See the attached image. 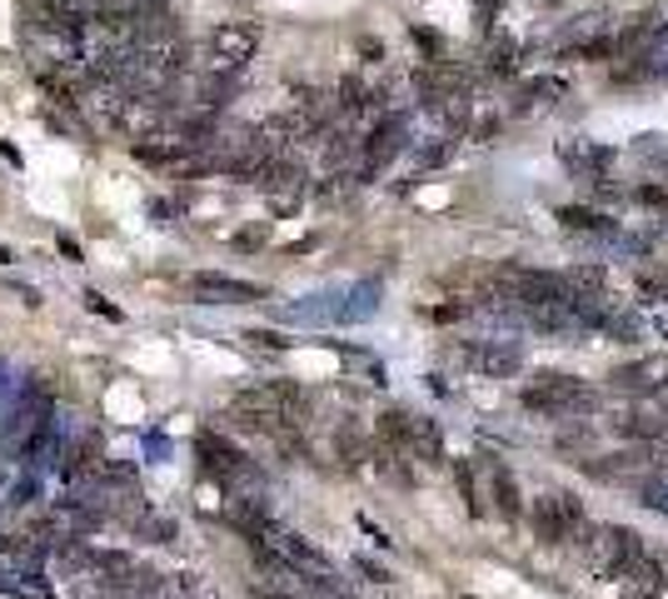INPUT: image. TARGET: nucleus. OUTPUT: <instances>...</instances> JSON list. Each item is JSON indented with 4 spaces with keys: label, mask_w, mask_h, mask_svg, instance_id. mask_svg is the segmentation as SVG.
Returning <instances> with one entry per match:
<instances>
[{
    "label": "nucleus",
    "mask_w": 668,
    "mask_h": 599,
    "mask_svg": "<svg viewBox=\"0 0 668 599\" xmlns=\"http://www.w3.org/2000/svg\"><path fill=\"white\" fill-rule=\"evenodd\" d=\"M194 450H200V465H205V475L215 479L220 490L255 495L259 485H265V475H259L255 459H249L240 445H230L220 430H200V435H194Z\"/></svg>",
    "instance_id": "obj_1"
},
{
    "label": "nucleus",
    "mask_w": 668,
    "mask_h": 599,
    "mask_svg": "<svg viewBox=\"0 0 668 599\" xmlns=\"http://www.w3.org/2000/svg\"><path fill=\"white\" fill-rule=\"evenodd\" d=\"M524 410H534V414H544V420H569V414H583V410H593L599 404V395L589 390L583 380H574V375H534V380L524 385Z\"/></svg>",
    "instance_id": "obj_2"
},
{
    "label": "nucleus",
    "mask_w": 668,
    "mask_h": 599,
    "mask_svg": "<svg viewBox=\"0 0 668 599\" xmlns=\"http://www.w3.org/2000/svg\"><path fill=\"white\" fill-rule=\"evenodd\" d=\"M583 530H589L583 504L574 500L569 490H549V495L534 500V534H539L544 545H569V540H579Z\"/></svg>",
    "instance_id": "obj_3"
},
{
    "label": "nucleus",
    "mask_w": 668,
    "mask_h": 599,
    "mask_svg": "<svg viewBox=\"0 0 668 599\" xmlns=\"http://www.w3.org/2000/svg\"><path fill=\"white\" fill-rule=\"evenodd\" d=\"M210 66H220V70H245L249 60H255V51H259V25H249V21H225V25H215L210 31Z\"/></svg>",
    "instance_id": "obj_4"
},
{
    "label": "nucleus",
    "mask_w": 668,
    "mask_h": 599,
    "mask_svg": "<svg viewBox=\"0 0 668 599\" xmlns=\"http://www.w3.org/2000/svg\"><path fill=\"white\" fill-rule=\"evenodd\" d=\"M404 135H410V120H404V115H385V120H379L375 131H369V141L359 145V170H355L359 180H369V175L385 170V165L404 151Z\"/></svg>",
    "instance_id": "obj_5"
},
{
    "label": "nucleus",
    "mask_w": 668,
    "mask_h": 599,
    "mask_svg": "<svg viewBox=\"0 0 668 599\" xmlns=\"http://www.w3.org/2000/svg\"><path fill=\"white\" fill-rule=\"evenodd\" d=\"M190 290L205 300V306H255L265 300V285H249V280H235V275H220V270H200L190 280Z\"/></svg>",
    "instance_id": "obj_6"
},
{
    "label": "nucleus",
    "mask_w": 668,
    "mask_h": 599,
    "mask_svg": "<svg viewBox=\"0 0 668 599\" xmlns=\"http://www.w3.org/2000/svg\"><path fill=\"white\" fill-rule=\"evenodd\" d=\"M464 365L479 375H494V380H504V375H519V365H524V350L514 345V340H469L464 345Z\"/></svg>",
    "instance_id": "obj_7"
},
{
    "label": "nucleus",
    "mask_w": 668,
    "mask_h": 599,
    "mask_svg": "<svg viewBox=\"0 0 668 599\" xmlns=\"http://www.w3.org/2000/svg\"><path fill=\"white\" fill-rule=\"evenodd\" d=\"M559 160L569 165L574 175H583V180H604V170L614 165V151L599 141H589V135H574V141L559 145Z\"/></svg>",
    "instance_id": "obj_8"
},
{
    "label": "nucleus",
    "mask_w": 668,
    "mask_h": 599,
    "mask_svg": "<svg viewBox=\"0 0 668 599\" xmlns=\"http://www.w3.org/2000/svg\"><path fill=\"white\" fill-rule=\"evenodd\" d=\"M593 330H599V335H609V340H619V345H644V340L654 335L648 315H638V310H614V306H599Z\"/></svg>",
    "instance_id": "obj_9"
},
{
    "label": "nucleus",
    "mask_w": 668,
    "mask_h": 599,
    "mask_svg": "<svg viewBox=\"0 0 668 599\" xmlns=\"http://www.w3.org/2000/svg\"><path fill=\"white\" fill-rule=\"evenodd\" d=\"M668 385V359L664 355H648V359H634L624 370H614V390H634V395H654Z\"/></svg>",
    "instance_id": "obj_10"
},
{
    "label": "nucleus",
    "mask_w": 668,
    "mask_h": 599,
    "mask_svg": "<svg viewBox=\"0 0 668 599\" xmlns=\"http://www.w3.org/2000/svg\"><path fill=\"white\" fill-rule=\"evenodd\" d=\"M559 220H564V230H569V235H583V240H604V245H609V240H624L619 220L599 215V210H589V206H564Z\"/></svg>",
    "instance_id": "obj_11"
},
{
    "label": "nucleus",
    "mask_w": 668,
    "mask_h": 599,
    "mask_svg": "<svg viewBox=\"0 0 668 599\" xmlns=\"http://www.w3.org/2000/svg\"><path fill=\"white\" fill-rule=\"evenodd\" d=\"M485 479H489V500L499 504L504 520H519L524 514V495H519V479L509 475L504 459H485Z\"/></svg>",
    "instance_id": "obj_12"
},
{
    "label": "nucleus",
    "mask_w": 668,
    "mask_h": 599,
    "mask_svg": "<svg viewBox=\"0 0 668 599\" xmlns=\"http://www.w3.org/2000/svg\"><path fill=\"white\" fill-rule=\"evenodd\" d=\"M379 100H385V90L365 86L359 76H345L334 86V110L339 115H379Z\"/></svg>",
    "instance_id": "obj_13"
},
{
    "label": "nucleus",
    "mask_w": 668,
    "mask_h": 599,
    "mask_svg": "<svg viewBox=\"0 0 668 599\" xmlns=\"http://www.w3.org/2000/svg\"><path fill=\"white\" fill-rule=\"evenodd\" d=\"M259 190H270V196H300L304 186V165L290 160V155H275V160H265V170L255 175Z\"/></svg>",
    "instance_id": "obj_14"
},
{
    "label": "nucleus",
    "mask_w": 668,
    "mask_h": 599,
    "mask_svg": "<svg viewBox=\"0 0 668 599\" xmlns=\"http://www.w3.org/2000/svg\"><path fill=\"white\" fill-rule=\"evenodd\" d=\"M619 435L628 440H664L668 435V404H638L619 420Z\"/></svg>",
    "instance_id": "obj_15"
},
{
    "label": "nucleus",
    "mask_w": 668,
    "mask_h": 599,
    "mask_svg": "<svg viewBox=\"0 0 668 599\" xmlns=\"http://www.w3.org/2000/svg\"><path fill=\"white\" fill-rule=\"evenodd\" d=\"M135 155H141L145 165H185L194 151L185 141H160V145H155L151 135H145V141H135Z\"/></svg>",
    "instance_id": "obj_16"
},
{
    "label": "nucleus",
    "mask_w": 668,
    "mask_h": 599,
    "mask_svg": "<svg viewBox=\"0 0 668 599\" xmlns=\"http://www.w3.org/2000/svg\"><path fill=\"white\" fill-rule=\"evenodd\" d=\"M454 475H459V490H464V504L475 520H485V495H479V479H475V465L469 459H454Z\"/></svg>",
    "instance_id": "obj_17"
},
{
    "label": "nucleus",
    "mask_w": 668,
    "mask_h": 599,
    "mask_svg": "<svg viewBox=\"0 0 668 599\" xmlns=\"http://www.w3.org/2000/svg\"><path fill=\"white\" fill-rule=\"evenodd\" d=\"M80 300H86V310H90V315L110 320V325H120V320H125V310H120V306H110V300H105V295H100V290H86V295H80Z\"/></svg>",
    "instance_id": "obj_18"
},
{
    "label": "nucleus",
    "mask_w": 668,
    "mask_h": 599,
    "mask_svg": "<svg viewBox=\"0 0 668 599\" xmlns=\"http://www.w3.org/2000/svg\"><path fill=\"white\" fill-rule=\"evenodd\" d=\"M644 504L648 510H658V514H668V475H654L644 485Z\"/></svg>",
    "instance_id": "obj_19"
},
{
    "label": "nucleus",
    "mask_w": 668,
    "mask_h": 599,
    "mask_svg": "<svg viewBox=\"0 0 668 599\" xmlns=\"http://www.w3.org/2000/svg\"><path fill=\"white\" fill-rule=\"evenodd\" d=\"M141 534L151 540V545H170V540H175V520H145Z\"/></svg>",
    "instance_id": "obj_20"
},
{
    "label": "nucleus",
    "mask_w": 668,
    "mask_h": 599,
    "mask_svg": "<svg viewBox=\"0 0 668 599\" xmlns=\"http://www.w3.org/2000/svg\"><path fill=\"white\" fill-rule=\"evenodd\" d=\"M638 295H644V300H668V275H644V280H638Z\"/></svg>",
    "instance_id": "obj_21"
},
{
    "label": "nucleus",
    "mask_w": 668,
    "mask_h": 599,
    "mask_svg": "<svg viewBox=\"0 0 668 599\" xmlns=\"http://www.w3.org/2000/svg\"><path fill=\"white\" fill-rule=\"evenodd\" d=\"M638 200H644L648 210H658V215H668V190L664 186H644V190H638Z\"/></svg>",
    "instance_id": "obj_22"
},
{
    "label": "nucleus",
    "mask_w": 668,
    "mask_h": 599,
    "mask_svg": "<svg viewBox=\"0 0 668 599\" xmlns=\"http://www.w3.org/2000/svg\"><path fill=\"white\" fill-rule=\"evenodd\" d=\"M355 569L369 579V585H389V569H385V565H375V559H365V555H359V559H355Z\"/></svg>",
    "instance_id": "obj_23"
},
{
    "label": "nucleus",
    "mask_w": 668,
    "mask_h": 599,
    "mask_svg": "<svg viewBox=\"0 0 668 599\" xmlns=\"http://www.w3.org/2000/svg\"><path fill=\"white\" fill-rule=\"evenodd\" d=\"M35 490H41L35 479H21V485L11 490V500H5V504H31V495H35Z\"/></svg>",
    "instance_id": "obj_24"
},
{
    "label": "nucleus",
    "mask_w": 668,
    "mask_h": 599,
    "mask_svg": "<svg viewBox=\"0 0 668 599\" xmlns=\"http://www.w3.org/2000/svg\"><path fill=\"white\" fill-rule=\"evenodd\" d=\"M55 245H60V255H65V260H76V265H80V245H76V240H70V235H60V240H55Z\"/></svg>",
    "instance_id": "obj_25"
},
{
    "label": "nucleus",
    "mask_w": 668,
    "mask_h": 599,
    "mask_svg": "<svg viewBox=\"0 0 668 599\" xmlns=\"http://www.w3.org/2000/svg\"><path fill=\"white\" fill-rule=\"evenodd\" d=\"M259 240H265V230H245V235H240V240H235V245H240V251H255Z\"/></svg>",
    "instance_id": "obj_26"
},
{
    "label": "nucleus",
    "mask_w": 668,
    "mask_h": 599,
    "mask_svg": "<svg viewBox=\"0 0 668 599\" xmlns=\"http://www.w3.org/2000/svg\"><path fill=\"white\" fill-rule=\"evenodd\" d=\"M544 5H569V0H544Z\"/></svg>",
    "instance_id": "obj_27"
},
{
    "label": "nucleus",
    "mask_w": 668,
    "mask_h": 599,
    "mask_svg": "<svg viewBox=\"0 0 668 599\" xmlns=\"http://www.w3.org/2000/svg\"><path fill=\"white\" fill-rule=\"evenodd\" d=\"M464 599H469V595H464Z\"/></svg>",
    "instance_id": "obj_28"
}]
</instances>
